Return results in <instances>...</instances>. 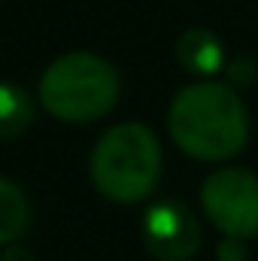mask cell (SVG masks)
<instances>
[{
	"label": "cell",
	"mask_w": 258,
	"mask_h": 261,
	"mask_svg": "<svg viewBox=\"0 0 258 261\" xmlns=\"http://www.w3.org/2000/svg\"><path fill=\"white\" fill-rule=\"evenodd\" d=\"M222 73L228 76V85L243 88V85H252V82H255L258 67H255V61H252L249 55H234V58L225 64V70H222Z\"/></svg>",
	"instance_id": "obj_9"
},
{
	"label": "cell",
	"mask_w": 258,
	"mask_h": 261,
	"mask_svg": "<svg viewBox=\"0 0 258 261\" xmlns=\"http://www.w3.org/2000/svg\"><path fill=\"white\" fill-rule=\"evenodd\" d=\"M91 182L113 203H140L158 189L161 146L140 122H119L100 134L88 158Z\"/></svg>",
	"instance_id": "obj_2"
},
{
	"label": "cell",
	"mask_w": 258,
	"mask_h": 261,
	"mask_svg": "<svg viewBox=\"0 0 258 261\" xmlns=\"http://www.w3.org/2000/svg\"><path fill=\"white\" fill-rule=\"evenodd\" d=\"M173 52H176V61H179V67L186 73L203 76V79L222 73L225 64H228V55H225L222 40L213 31H207V28H186L176 37Z\"/></svg>",
	"instance_id": "obj_6"
},
{
	"label": "cell",
	"mask_w": 258,
	"mask_h": 261,
	"mask_svg": "<svg viewBox=\"0 0 258 261\" xmlns=\"http://www.w3.org/2000/svg\"><path fill=\"white\" fill-rule=\"evenodd\" d=\"M140 240L155 261H192L200 249L203 228L192 206L179 200H155L140 219Z\"/></svg>",
	"instance_id": "obj_5"
},
{
	"label": "cell",
	"mask_w": 258,
	"mask_h": 261,
	"mask_svg": "<svg viewBox=\"0 0 258 261\" xmlns=\"http://www.w3.org/2000/svg\"><path fill=\"white\" fill-rule=\"evenodd\" d=\"M249 258V246L243 237H225L216 243V261H246Z\"/></svg>",
	"instance_id": "obj_10"
},
{
	"label": "cell",
	"mask_w": 258,
	"mask_h": 261,
	"mask_svg": "<svg viewBox=\"0 0 258 261\" xmlns=\"http://www.w3.org/2000/svg\"><path fill=\"white\" fill-rule=\"evenodd\" d=\"M0 261H37L24 246H18V243H9L6 249H3V255H0Z\"/></svg>",
	"instance_id": "obj_11"
},
{
	"label": "cell",
	"mask_w": 258,
	"mask_h": 261,
	"mask_svg": "<svg viewBox=\"0 0 258 261\" xmlns=\"http://www.w3.org/2000/svg\"><path fill=\"white\" fill-rule=\"evenodd\" d=\"M170 140L197 161H225L249 140V116L228 82H192L176 91L167 110Z\"/></svg>",
	"instance_id": "obj_1"
},
{
	"label": "cell",
	"mask_w": 258,
	"mask_h": 261,
	"mask_svg": "<svg viewBox=\"0 0 258 261\" xmlns=\"http://www.w3.org/2000/svg\"><path fill=\"white\" fill-rule=\"evenodd\" d=\"M200 206L225 237L258 234V176L249 167H216L200 182Z\"/></svg>",
	"instance_id": "obj_4"
},
{
	"label": "cell",
	"mask_w": 258,
	"mask_h": 261,
	"mask_svg": "<svg viewBox=\"0 0 258 261\" xmlns=\"http://www.w3.org/2000/svg\"><path fill=\"white\" fill-rule=\"evenodd\" d=\"M31 225V200L12 182L0 176V246L15 243Z\"/></svg>",
	"instance_id": "obj_8"
},
{
	"label": "cell",
	"mask_w": 258,
	"mask_h": 261,
	"mask_svg": "<svg viewBox=\"0 0 258 261\" xmlns=\"http://www.w3.org/2000/svg\"><path fill=\"white\" fill-rule=\"evenodd\" d=\"M34 97L18 82H0V140H12L31 128Z\"/></svg>",
	"instance_id": "obj_7"
},
{
	"label": "cell",
	"mask_w": 258,
	"mask_h": 261,
	"mask_svg": "<svg viewBox=\"0 0 258 261\" xmlns=\"http://www.w3.org/2000/svg\"><path fill=\"white\" fill-rule=\"evenodd\" d=\"M122 94L116 67L94 52H67L43 70L37 97L43 110L67 125L104 119Z\"/></svg>",
	"instance_id": "obj_3"
}]
</instances>
